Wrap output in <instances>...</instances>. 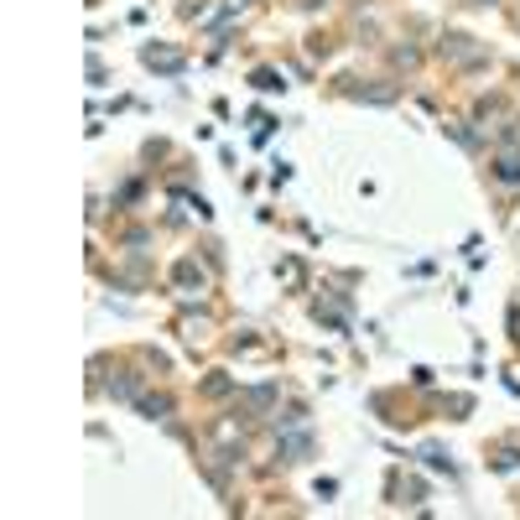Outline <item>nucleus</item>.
Masks as SVG:
<instances>
[{
  "label": "nucleus",
  "mask_w": 520,
  "mask_h": 520,
  "mask_svg": "<svg viewBox=\"0 0 520 520\" xmlns=\"http://www.w3.org/2000/svg\"><path fill=\"white\" fill-rule=\"evenodd\" d=\"M499 177H505V182H520V156H505V162H499Z\"/></svg>",
  "instance_id": "1"
}]
</instances>
